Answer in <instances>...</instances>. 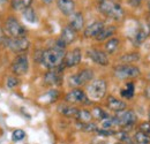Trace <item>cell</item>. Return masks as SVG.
Segmentation results:
<instances>
[{"mask_svg":"<svg viewBox=\"0 0 150 144\" xmlns=\"http://www.w3.org/2000/svg\"><path fill=\"white\" fill-rule=\"evenodd\" d=\"M65 58V52L61 49L53 47V49H49L46 51H43L40 54V61L42 64L49 68V69H54L57 67H59Z\"/></svg>","mask_w":150,"mask_h":144,"instance_id":"obj_1","label":"cell"},{"mask_svg":"<svg viewBox=\"0 0 150 144\" xmlns=\"http://www.w3.org/2000/svg\"><path fill=\"white\" fill-rule=\"evenodd\" d=\"M99 11L108 18H113L115 21H120L124 18V9L120 6V4H118L114 0H103L99 5Z\"/></svg>","mask_w":150,"mask_h":144,"instance_id":"obj_2","label":"cell"},{"mask_svg":"<svg viewBox=\"0 0 150 144\" xmlns=\"http://www.w3.org/2000/svg\"><path fill=\"white\" fill-rule=\"evenodd\" d=\"M5 31L8 37H12V38H23L27 36V29L13 16L6 20Z\"/></svg>","mask_w":150,"mask_h":144,"instance_id":"obj_3","label":"cell"},{"mask_svg":"<svg viewBox=\"0 0 150 144\" xmlns=\"http://www.w3.org/2000/svg\"><path fill=\"white\" fill-rule=\"evenodd\" d=\"M106 89H108V84L104 80L99 78V80H94L87 89V95L90 99L94 100H99L102 99L105 93H106Z\"/></svg>","mask_w":150,"mask_h":144,"instance_id":"obj_4","label":"cell"},{"mask_svg":"<svg viewBox=\"0 0 150 144\" xmlns=\"http://www.w3.org/2000/svg\"><path fill=\"white\" fill-rule=\"evenodd\" d=\"M141 74L140 69L132 65H120L114 68V75L119 80H127L137 77Z\"/></svg>","mask_w":150,"mask_h":144,"instance_id":"obj_5","label":"cell"},{"mask_svg":"<svg viewBox=\"0 0 150 144\" xmlns=\"http://www.w3.org/2000/svg\"><path fill=\"white\" fill-rule=\"evenodd\" d=\"M94 77V72L91 69H83L77 74H74L69 77V85L73 87V88H77V87H81V85H84L87 84L88 82H90Z\"/></svg>","mask_w":150,"mask_h":144,"instance_id":"obj_6","label":"cell"},{"mask_svg":"<svg viewBox=\"0 0 150 144\" xmlns=\"http://www.w3.org/2000/svg\"><path fill=\"white\" fill-rule=\"evenodd\" d=\"M5 45L13 52H23L28 50L29 47V40L23 37V38H12V37H5L4 38Z\"/></svg>","mask_w":150,"mask_h":144,"instance_id":"obj_7","label":"cell"},{"mask_svg":"<svg viewBox=\"0 0 150 144\" xmlns=\"http://www.w3.org/2000/svg\"><path fill=\"white\" fill-rule=\"evenodd\" d=\"M13 73L15 75H24L27 74L28 69H29V61L25 54H20L15 58L13 66H12Z\"/></svg>","mask_w":150,"mask_h":144,"instance_id":"obj_8","label":"cell"},{"mask_svg":"<svg viewBox=\"0 0 150 144\" xmlns=\"http://www.w3.org/2000/svg\"><path fill=\"white\" fill-rule=\"evenodd\" d=\"M115 118L118 121V126L121 127H132L137 120L136 114L133 111H126V109L122 112H119V114Z\"/></svg>","mask_w":150,"mask_h":144,"instance_id":"obj_9","label":"cell"},{"mask_svg":"<svg viewBox=\"0 0 150 144\" xmlns=\"http://www.w3.org/2000/svg\"><path fill=\"white\" fill-rule=\"evenodd\" d=\"M65 99H66V102L74 103V104H77V103H87L88 102L87 95L81 90V89H74V90L69 91L65 96Z\"/></svg>","mask_w":150,"mask_h":144,"instance_id":"obj_10","label":"cell"},{"mask_svg":"<svg viewBox=\"0 0 150 144\" xmlns=\"http://www.w3.org/2000/svg\"><path fill=\"white\" fill-rule=\"evenodd\" d=\"M62 62L65 64L66 67L77 66L81 62V51H80V49H74L73 51L65 54V58H64Z\"/></svg>","mask_w":150,"mask_h":144,"instance_id":"obj_11","label":"cell"},{"mask_svg":"<svg viewBox=\"0 0 150 144\" xmlns=\"http://www.w3.org/2000/svg\"><path fill=\"white\" fill-rule=\"evenodd\" d=\"M88 55L94 62L100 65V66L109 65V58H108L106 53H104L99 50H90V51H88Z\"/></svg>","mask_w":150,"mask_h":144,"instance_id":"obj_12","label":"cell"},{"mask_svg":"<svg viewBox=\"0 0 150 144\" xmlns=\"http://www.w3.org/2000/svg\"><path fill=\"white\" fill-rule=\"evenodd\" d=\"M57 5H58V8L60 9V12L64 15H66V16H71L74 13V9H75L74 0H58Z\"/></svg>","mask_w":150,"mask_h":144,"instance_id":"obj_13","label":"cell"},{"mask_svg":"<svg viewBox=\"0 0 150 144\" xmlns=\"http://www.w3.org/2000/svg\"><path fill=\"white\" fill-rule=\"evenodd\" d=\"M104 29V23L100 22V21H96L94 23L89 24L86 30H84V36L88 37V38H91V37H97L100 31Z\"/></svg>","mask_w":150,"mask_h":144,"instance_id":"obj_14","label":"cell"},{"mask_svg":"<svg viewBox=\"0 0 150 144\" xmlns=\"http://www.w3.org/2000/svg\"><path fill=\"white\" fill-rule=\"evenodd\" d=\"M108 107L111 111H114V112H122V111L126 109L127 105H126L125 102H122V100H120V99H118L113 96H110L108 98Z\"/></svg>","mask_w":150,"mask_h":144,"instance_id":"obj_15","label":"cell"},{"mask_svg":"<svg viewBox=\"0 0 150 144\" xmlns=\"http://www.w3.org/2000/svg\"><path fill=\"white\" fill-rule=\"evenodd\" d=\"M71 22H69V27L75 30V31H80L82 30L83 25H84V18L81 13H73L71 15Z\"/></svg>","mask_w":150,"mask_h":144,"instance_id":"obj_16","label":"cell"},{"mask_svg":"<svg viewBox=\"0 0 150 144\" xmlns=\"http://www.w3.org/2000/svg\"><path fill=\"white\" fill-rule=\"evenodd\" d=\"M150 34L149 25H141L135 35V45H142Z\"/></svg>","mask_w":150,"mask_h":144,"instance_id":"obj_17","label":"cell"},{"mask_svg":"<svg viewBox=\"0 0 150 144\" xmlns=\"http://www.w3.org/2000/svg\"><path fill=\"white\" fill-rule=\"evenodd\" d=\"M44 81L46 84L49 85H58L61 83V76H60V73L58 71H50V72L46 73L45 77H44Z\"/></svg>","mask_w":150,"mask_h":144,"instance_id":"obj_18","label":"cell"},{"mask_svg":"<svg viewBox=\"0 0 150 144\" xmlns=\"http://www.w3.org/2000/svg\"><path fill=\"white\" fill-rule=\"evenodd\" d=\"M75 38H76V31H75V30H73L71 27L64 28V30H62V32H61L60 39H61L66 45L73 43L75 40Z\"/></svg>","mask_w":150,"mask_h":144,"instance_id":"obj_19","label":"cell"},{"mask_svg":"<svg viewBox=\"0 0 150 144\" xmlns=\"http://www.w3.org/2000/svg\"><path fill=\"white\" fill-rule=\"evenodd\" d=\"M58 111L60 114H62L64 116L67 118H77L79 114V109L73 107V106H67V105H60L58 107Z\"/></svg>","mask_w":150,"mask_h":144,"instance_id":"obj_20","label":"cell"},{"mask_svg":"<svg viewBox=\"0 0 150 144\" xmlns=\"http://www.w3.org/2000/svg\"><path fill=\"white\" fill-rule=\"evenodd\" d=\"M133 142L135 144H150V136L149 134L142 133V131H136L133 136Z\"/></svg>","mask_w":150,"mask_h":144,"instance_id":"obj_21","label":"cell"},{"mask_svg":"<svg viewBox=\"0 0 150 144\" xmlns=\"http://www.w3.org/2000/svg\"><path fill=\"white\" fill-rule=\"evenodd\" d=\"M114 136L119 140L120 143H124V144H133L134 143V142H133V138L128 135V133L125 131V130L115 131V133H114Z\"/></svg>","mask_w":150,"mask_h":144,"instance_id":"obj_22","label":"cell"},{"mask_svg":"<svg viewBox=\"0 0 150 144\" xmlns=\"http://www.w3.org/2000/svg\"><path fill=\"white\" fill-rule=\"evenodd\" d=\"M33 0H13L12 1V7L16 11H23L28 7H30Z\"/></svg>","mask_w":150,"mask_h":144,"instance_id":"obj_23","label":"cell"},{"mask_svg":"<svg viewBox=\"0 0 150 144\" xmlns=\"http://www.w3.org/2000/svg\"><path fill=\"white\" fill-rule=\"evenodd\" d=\"M140 60V54L135 53V52H132V53L125 54L120 58V61L124 64V65H129L132 62H135V61H139Z\"/></svg>","mask_w":150,"mask_h":144,"instance_id":"obj_24","label":"cell"},{"mask_svg":"<svg viewBox=\"0 0 150 144\" xmlns=\"http://www.w3.org/2000/svg\"><path fill=\"white\" fill-rule=\"evenodd\" d=\"M119 39L118 38H111V39H109L108 42H106V44H105V50H106V52L110 54L114 53L115 51H117V49H118V46H119Z\"/></svg>","mask_w":150,"mask_h":144,"instance_id":"obj_25","label":"cell"},{"mask_svg":"<svg viewBox=\"0 0 150 144\" xmlns=\"http://www.w3.org/2000/svg\"><path fill=\"white\" fill-rule=\"evenodd\" d=\"M115 126H118V121L115 116H108L106 119L102 120V129L112 130V128Z\"/></svg>","mask_w":150,"mask_h":144,"instance_id":"obj_26","label":"cell"},{"mask_svg":"<svg viewBox=\"0 0 150 144\" xmlns=\"http://www.w3.org/2000/svg\"><path fill=\"white\" fill-rule=\"evenodd\" d=\"M76 119H79L80 122H90L93 119V115H91V112L87 109H79V114Z\"/></svg>","mask_w":150,"mask_h":144,"instance_id":"obj_27","label":"cell"},{"mask_svg":"<svg viewBox=\"0 0 150 144\" xmlns=\"http://www.w3.org/2000/svg\"><path fill=\"white\" fill-rule=\"evenodd\" d=\"M22 13H23V18H25L28 22H31V23L36 22V20H37V16H36V13H35V11H34L31 7H28V8L23 9V11H22Z\"/></svg>","mask_w":150,"mask_h":144,"instance_id":"obj_28","label":"cell"},{"mask_svg":"<svg viewBox=\"0 0 150 144\" xmlns=\"http://www.w3.org/2000/svg\"><path fill=\"white\" fill-rule=\"evenodd\" d=\"M114 32H115V28H114V27L104 28V29L100 31V34L96 37V38H97V40H105L106 38H109V37L112 36Z\"/></svg>","mask_w":150,"mask_h":144,"instance_id":"obj_29","label":"cell"},{"mask_svg":"<svg viewBox=\"0 0 150 144\" xmlns=\"http://www.w3.org/2000/svg\"><path fill=\"white\" fill-rule=\"evenodd\" d=\"M77 128H80L83 131H88V133H93V131H96L98 129L97 125L93 124V122H79Z\"/></svg>","mask_w":150,"mask_h":144,"instance_id":"obj_30","label":"cell"},{"mask_svg":"<svg viewBox=\"0 0 150 144\" xmlns=\"http://www.w3.org/2000/svg\"><path fill=\"white\" fill-rule=\"evenodd\" d=\"M91 115H93V118H96L98 120H104V119H106L109 116L108 113L104 112L100 107H95L93 109V112H91Z\"/></svg>","mask_w":150,"mask_h":144,"instance_id":"obj_31","label":"cell"},{"mask_svg":"<svg viewBox=\"0 0 150 144\" xmlns=\"http://www.w3.org/2000/svg\"><path fill=\"white\" fill-rule=\"evenodd\" d=\"M121 96L125 97V98H128V99H131L132 97L134 96V84L132 82H129L127 84V87H126L125 90L121 91Z\"/></svg>","mask_w":150,"mask_h":144,"instance_id":"obj_32","label":"cell"},{"mask_svg":"<svg viewBox=\"0 0 150 144\" xmlns=\"http://www.w3.org/2000/svg\"><path fill=\"white\" fill-rule=\"evenodd\" d=\"M24 136H25V133H24L23 130L16 129V130L13 131V136H12V138H13V141H21V140L24 138Z\"/></svg>","mask_w":150,"mask_h":144,"instance_id":"obj_33","label":"cell"},{"mask_svg":"<svg viewBox=\"0 0 150 144\" xmlns=\"http://www.w3.org/2000/svg\"><path fill=\"white\" fill-rule=\"evenodd\" d=\"M96 133H97L99 136H105V137H108V136H112V135H114L115 131L109 130V129H102V128H100V129H97Z\"/></svg>","mask_w":150,"mask_h":144,"instance_id":"obj_34","label":"cell"},{"mask_svg":"<svg viewBox=\"0 0 150 144\" xmlns=\"http://www.w3.org/2000/svg\"><path fill=\"white\" fill-rule=\"evenodd\" d=\"M18 84H19V81H18L16 77H8V80H7V87H8L9 89L15 88Z\"/></svg>","mask_w":150,"mask_h":144,"instance_id":"obj_35","label":"cell"},{"mask_svg":"<svg viewBox=\"0 0 150 144\" xmlns=\"http://www.w3.org/2000/svg\"><path fill=\"white\" fill-rule=\"evenodd\" d=\"M140 131L146 133V134H150V124L149 122H143L140 126Z\"/></svg>","mask_w":150,"mask_h":144,"instance_id":"obj_36","label":"cell"},{"mask_svg":"<svg viewBox=\"0 0 150 144\" xmlns=\"http://www.w3.org/2000/svg\"><path fill=\"white\" fill-rule=\"evenodd\" d=\"M128 1H129V4H131L133 7H137L143 0H128Z\"/></svg>","mask_w":150,"mask_h":144,"instance_id":"obj_37","label":"cell"},{"mask_svg":"<svg viewBox=\"0 0 150 144\" xmlns=\"http://www.w3.org/2000/svg\"><path fill=\"white\" fill-rule=\"evenodd\" d=\"M43 1H44L45 4H51V2L53 1V0H43Z\"/></svg>","mask_w":150,"mask_h":144,"instance_id":"obj_38","label":"cell"},{"mask_svg":"<svg viewBox=\"0 0 150 144\" xmlns=\"http://www.w3.org/2000/svg\"><path fill=\"white\" fill-rule=\"evenodd\" d=\"M148 116H149V120H150V109H149V112H148Z\"/></svg>","mask_w":150,"mask_h":144,"instance_id":"obj_39","label":"cell"},{"mask_svg":"<svg viewBox=\"0 0 150 144\" xmlns=\"http://www.w3.org/2000/svg\"><path fill=\"white\" fill-rule=\"evenodd\" d=\"M148 80H149V81H150V73H149V74H148Z\"/></svg>","mask_w":150,"mask_h":144,"instance_id":"obj_40","label":"cell"},{"mask_svg":"<svg viewBox=\"0 0 150 144\" xmlns=\"http://www.w3.org/2000/svg\"><path fill=\"white\" fill-rule=\"evenodd\" d=\"M117 144H124V143H117Z\"/></svg>","mask_w":150,"mask_h":144,"instance_id":"obj_41","label":"cell"},{"mask_svg":"<svg viewBox=\"0 0 150 144\" xmlns=\"http://www.w3.org/2000/svg\"><path fill=\"white\" fill-rule=\"evenodd\" d=\"M149 7H150V0H149Z\"/></svg>","mask_w":150,"mask_h":144,"instance_id":"obj_42","label":"cell"},{"mask_svg":"<svg viewBox=\"0 0 150 144\" xmlns=\"http://www.w3.org/2000/svg\"><path fill=\"white\" fill-rule=\"evenodd\" d=\"M100 1H103V0H100Z\"/></svg>","mask_w":150,"mask_h":144,"instance_id":"obj_43","label":"cell"}]
</instances>
